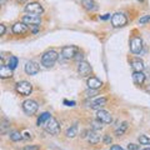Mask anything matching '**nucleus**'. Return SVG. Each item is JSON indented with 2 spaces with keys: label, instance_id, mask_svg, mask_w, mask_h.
Segmentation results:
<instances>
[{
  "label": "nucleus",
  "instance_id": "f257e3e1",
  "mask_svg": "<svg viewBox=\"0 0 150 150\" xmlns=\"http://www.w3.org/2000/svg\"><path fill=\"white\" fill-rule=\"evenodd\" d=\"M58 58H59V55L55 50L45 51V53L43 54V56H41V65H44L45 68H51L56 63Z\"/></svg>",
  "mask_w": 150,
  "mask_h": 150
},
{
  "label": "nucleus",
  "instance_id": "f03ea898",
  "mask_svg": "<svg viewBox=\"0 0 150 150\" xmlns=\"http://www.w3.org/2000/svg\"><path fill=\"white\" fill-rule=\"evenodd\" d=\"M44 128H45L46 133H49L51 135H58L60 133V125L58 123V120H56L55 118H53V116L45 123Z\"/></svg>",
  "mask_w": 150,
  "mask_h": 150
},
{
  "label": "nucleus",
  "instance_id": "7ed1b4c3",
  "mask_svg": "<svg viewBox=\"0 0 150 150\" xmlns=\"http://www.w3.org/2000/svg\"><path fill=\"white\" fill-rule=\"evenodd\" d=\"M39 109V105L38 103L33 99H26L24 103H23V110L26 115H34L35 112Z\"/></svg>",
  "mask_w": 150,
  "mask_h": 150
},
{
  "label": "nucleus",
  "instance_id": "20e7f679",
  "mask_svg": "<svg viewBox=\"0 0 150 150\" xmlns=\"http://www.w3.org/2000/svg\"><path fill=\"white\" fill-rule=\"evenodd\" d=\"M16 91L20 94V95L23 96H28V95H30V93L33 91V85L29 83V81H26V80H23V81H19L16 84Z\"/></svg>",
  "mask_w": 150,
  "mask_h": 150
},
{
  "label": "nucleus",
  "instance_id": "39448f33",
  "mask_svg": "<svg viewBox=\"0 0 150 150\" xmlns=\"http://www.w3.org/2000/svg\"><path fill=\"white\" fill-rule=\"evenodd\" d=\"M21 20L28 26H40L41 18L39 15H35V14H28V15L23 16Z\"/></svg>",
  "mask_w": 150,
  "mask_h": 150
},
{
  "label": "nucleus",
  "instance_id": "423d86ee",
  "mask_svg": "<svg viewBox=\"0 0 150 150\" xmlns=\"http://www.w3.org/2000/svg\"><path fill=\"white\" fill-rule=\"evenodd\" d=\"M128 23V18H126L123 13H115L114 15L111 16V25L114 28H120L126 25Z\"/></svg>",
  "mask_w": 150,
  "mask_h": 150
},
{
  "label": "nucleus",
  "instance_id": "0eeeda50",
  "mask_svg": "<svg viewBox=\"0 0 150 150\" xmlns=\"http://www.w3.org/2000/svg\"><path fill=\"white\" fill-rule=\"evenodd\" d=\"M78 53H79V48L75 45H68L62 49V55L64 59H73L78 55Z\"/></svg>",
  "mask_w": 150,
  "mask_h": 150
},
{
  "label": "nucleus",
  "instance_id": "6e6552de",
  "mask_svg": "<svg viewBox=\"0 0 150 150\" xmlns=\"http://www.w3.org/2000/svg\"><path fill=\"white\" fill-rule=\"evenodd\" d=\"M143 50V40L142 38L134 36L130 39V51L133 54H140Z\"/></svg>",
  "mask_w": 150,
  "mask_h": 150
},
{
  "label": "nucleus",
  "instance_id": "1a4fd4ad",
  "mask_svg": "<svg viewBox=\"0 0 150 150\" xmlns=\"http://www.w3.org/2000/svg\"><path fill=\"white\" fill-rule=\"evenodd\" d=\"M25 11L29 13V14L40 15V14L44 13V9H43V6L40 5V3L33 1V3H29V4H26V5H25Z\"/></svg>",
  "mask_w": 150,
  "mask_h": 150
},
{
  "label": "nucleus",
  "instance_id": "9d476101",
  "mask_svg": "<svg viewBox=\"0 0 150 150\" xmlns=\"http://www.w3.org/2000/svg\"><path fill=\"white\" fill-rule=\"evenodd\" d=\"M78 73L80 76L83 78H88L89 75H90L91 73V67H90V64H89L88 62H80L78 64Z\"/></svg>",
  "mask_w": 150,
  "mask_h": 150
},
{
  "label": "nucleus",
  "instance_id": "9b49d317",
  "mask_svg": "<svg viewBox=\"0 0 150 150\" xmlns=\"http://www.w3.org/2000/svg\"><path fill=\"white\" fill-rule=\"evenodd\" d=\"M24 70H25V73L28 75H35V74H38L40 71V67L34 62H26Z\"/></svg>",
  "mask_w": 150,
  "mask_h": 150
},
{
  "label": "nucleus",
  "instance_id": "f8f14e48",
  "mask_svg": "<svg viewBox=\"0 0 150 150\" xmlns=\"http://www.w3.org/2000/svg\"><path fill=\"white\" fill-rule=\"evenodd\" d=\"M96 119H99L101 123H104V124H110L111 121H112V118H111V115H110V112L109 111H106V110H98L96 112Z\"/></svg>",
  "mask_w": 150,
  "mask_h": 150
},
{
  "label": "nucleus",
  "instance_id": "ddd939ff",
  "mask_svg": "<svg viewBox=\"0 0 150 150\" xmlns=\"http://www.w3.org/2000/svg\"><path fill=\"white\" fill-rule=\"evenodd\" d=\"M13 33L16 35H24L28 33V25L24 23H16V24L13 25Z\"/></svg>",
  "mask_w": 150,
  "mask_h": 150
},
{
  "label": "nucleus",
  "instance_id": "4468645a",
  "mask_svg": "<svg viewBox=\"0 0 150 150\" xmlns=\"http://www.w3.org/2000/svg\"><path fill=\"white\" fill-rule=\"evenodd\" d=\"M88 86L93 89V90H98V89H100L103 86V81L95 76H90L88 79Z\"/></svg>",
  "mask_w": 150,
  "mask_h": 150
},
{
  "label": "nucleus",
  "instance_id": "2eb2a0df",
  "mask_svg": "<svg viewBox=\"0 0 150 150\" xmlns=\"http://www.w3.org/2000/svg\"><path fill=\"white\" fill-rule=\"evenodd\" d=\"M0 76H1L3 79L11 78L13 76V69L9 68L8 64L1 63V67H0Z\"/></svg>",
  "mask_w": 150,
  "mask_h": 150
},
{
  "label": "nucleus",
  "instance_id": "dca6fc26",
  "mask_svg": "<svg viewBox=\"0 0 150 150\" xmlns=\"http://www.w3.org/2000/svg\"><path fill=\"white\" fill-rule=\"evenodd\" d=\"M108 99L106 98H98V99H95L94 101L90 103V108L91 109H96V110H100L103 106H105Z\"/></svg>",
  "mask_w": 150,
  "mask_h": 150
},
{
  "label": "nucleus",
  "instance_id": "f3484780",
  "mask_svg": "<svg viewBox=\"0 0 150 150\" xmlns=\"http://www.w3.org/2000/svg\"><path fill=\"white\" fill-rule=\"evenodd\" d=\"M88 140H89V143L90 144H98L100 142V135L98 134V131L96 130H90L88 133Z\"/></svg>",
  "mask_w": 150,
  "mask_h": 150
},
{
  "label": "nucleus",
  "instance_id": "a211bd4d",
  "mask_svg": "<svg viewBox=\"0 0 150 150\" xmlns=\"http://www.w3.org/2000/svg\"><path fill=\"white\" fill-rule=\"evenodd\" d=\"M131 68H133L134 71H143L145 65H144V62L140 59H133L131 60Z\"/></svg>",
  "mask_w": 150,
  "mask_h": 150
},
{
  "label": "nucleus",
  "instance_id": "6ab92c4d",
  "mask_svg": "<svg viewBox=\"0 0 150 150\" xmlns=\"http://www.w3.org/2000/svg\"><path fill=\"white\" fill-rule=\"evenodd\" d=\"M133 80L138 85H143L145 81V75L143 71H134L133 73Z\"/></svg>",
  "mask_w": 150,
  "mask_h": 150
},
{
  "label": "nucleus",
  "instance_id": "aec40b11",
  "mask_svg": "<svg viewBox=\"0 0 150 150\" xmlns=\"http://www.w3.org/2000/svg\"><path fill=\"white\" fill-rule=\"evenodd\" d=\"M51 118V114L50 112H48V111H45V112H43L39 118H38V121H36V124H38V126H40V125H45V123L48 121L49 119Z\"/></svg>",
  "mask_w": 150,
  "mask_h": 150
},
{
  "label": "nucleus",
  "instance_id": "412c9836",
  "mask_svg": "<svg viewBox=\"0 0 150 150\" xmlns=\"http://www.w3.org/2000/svg\"><path fill=\"white\" fill-rule=\"evenodd\" d=\"M83 5L89 11H93V10H95V9H96V4H95L94 0H84Z\"/></svg>",
  "mask_w": 150,
  "mask_h": 150
},
{
  "label": "nucleus",
  "instance_id": "4be33fe9",
  "mask_svg": "<svg viewBox=\"0 0 150 150\" xmlns=\"http://www.w3.org/2000/svg\"><path fill=\"white\" fill-rule=\"evenodd\" d=\"M65 135H67L68 138H75L78 135V126L76 125H71L70 128H68Z\"/></svg>",
  "mask_w": 150,
  "mask_h": 150
},
{
  "label": "nucleus",
  "instance_id": "5701e85b",
  "mask_svg": "<svg viewBox=\"0 0 150 150\" xmlns=\"http://www.w3.org/2000/svg\"><path fill=\"white\" fill-rule=\"evenodd\" d=\"M128 125H129V124L126 123V121L121 123V125L115 130V135H116V137H121V135H124L125 131H126V129H128Z\"/></svg>",
  "mask_w": 150,
  "mask_h": 150
},
{
  "label": "nucleus",
  "instance_id": "b1692460",
  "mask_svg": "<svg viewBox=\"0 0 150 150\" xmlns=\"http://www.w3.org/2000/svg\"><path fill=\"white\" fill-rule=\"evenodd\" d=\"M9 138H10L11 142H20L23 139V134L20 131H11V133L9 134Z\"/></svg>",
  "mask_w": 150,
  "mask_h": 150
},
{
  "label": "nucleus",
  "instance_id": "393cba45",
  "mask_svg": "<svg viewBox=\"0 0 150 150\" xmlns=\"http://www.w3.org/2000/svg\"><path fill=\"white\" fill-rule=\"evenodd\" d=\"M8 65H9V68H11L13 70L15 69L18 67V58L16 56H10V59H9V62H8Z\"/></svg>",
  "mask_w": 150,
  "mask_h": 150
},
{
  "label": "nucleus",
  "instance_id": "a878e982",
  "mask_svg": "<svg viewBox=\"0 0 150 150\" xmlns=\"http://www.w3.org/2000/svg\"><path fill=\"white\" fill-rule=\"evenodd\" d=\"M103 123H101V121L99 120V119H96V120H94L93 121V130H101L103 129V125H101Z\"/></svg>",
  "mask_w": 150,
  "mask_h": 150
},
{
  "label": "nucleus",
  "instance_id": "bb28decb",
  "mask_svg": "<svg viewBox=\"0 0 150 150\" xmlns=\"http://www.w3.org/2000/svg\"><path fill=\"white\" fill-rule=\"evenodd\" d=\"M148 23H150V15H143L142 18L139 19V24H140V25L148 24Z\"/></svg>",
  "mask_w": 150,
  "mask_h": 150
},
{
  "label": "nucleus",
  "instance_id": "cd10ccee",
  "mask_svg": "<svg viewBox=\"0 0 150 150\" xmlns=\"http://www.w3.org/2000/svg\"><path fill=\"white\" fill-rule=\"evenodd\" d=\"M8 128H10V123H9L8 120L4 119V120H3V123H1V133H3V134L5 133Z\"/></svg>",
  "mask_w": 150,
  "mask_h": 150
},
{
  "label": "nucleus",
  "instance_id": "c85d7f7f",
  "mask_svg": "<svg viewBox=\"0 0 150 150\" xmlns=\"http://www.w3.org/2000/svg\"><path fill=\"white\" fill-rule=\"evenodd\" d=\"M139 143L140 144H150V139L146 135H140L139 137Z\"/></svg>",
  "mask_w": 150,
  "mask_h": 150
},
{
  "label": "nucleus",
  "instance_id": "c756f323",
  "mask_svg": "<svg viewBox=\"0 0 150 150\" xmlns=\"http://www.w3.org/2000/svg\"><path fill=\"white\" fill-rule=\"evenodd\" d=\"M24 150H40V145H26Z\"/></svg>",
  "mask_w": 150,
  "mask_h": 150
},
{
  "label": "nucleus",
  "instance_id": "7c9ffc66",
  "mask_svg": "<svg viewBox=\"0 0 150 150\" xmlns=\"http://www.w3.org/2000/svg\"><path fill=\"white\" fill-rule=\"evenodd\" d=\"M111 142H112V139L109 137V135H105V137H104V143L106 145H109V144H111Z\"/></svg>",
  "mask_w": 150,
  "mask_h": 150
},
{
  "label": "nucleus",
  "instance_id": "2f4dec72",
  "mask_svg": "<svg viewBox=\"0 0 150 150\" xmlns=\"http://www.w3.org/2000/svg\"><path fill=\"white\" fill-rule=\"evenodd\" d=\"M128 150H139V146L135 144H129L128 145Z\"/></svg>",
  "mask_w": 150,
  "mask_h": 150
},
{
  "label": "nucleus",
  "instance_id": "473e14b6",
  "mask_svg": "<svg viewBox=\"0 0 150 150\" xmlns=\"http://www.w3.org/2000/svg\"><path fill=\"white\" fill-rule=\"evenodd\" d=\"M110 150H125L120 146V145H112V146H110Z\"/></svg>",
  "mask_w": 150,
  "mask_h": 150
},
{
  "label": "nucleus",
  "instance_id": "72a5a7b5",
  "mask_svg": "<svg viewBox=\"0 0 150 150\" xmlns=\"http://www.w3.org/2000/svg\"><path fill=\"white\" fill-rule=\"evenodd\" d=\"M5 25H4V24H1V25H0V35H4V34H5Z\"/></svg>",
  "mask_w": 150,
  "mask_h": 150
},
{
  "label": "nucleus",
  "instance_id": "f704fd0d",
  "mask_svg": "<svg viewBox=\"0 0 150 150\" xmlns=\"http://www.w3.org/2000/svg\"><path fill=\"white\" fill-rule=\"evenodd\" d=\"M64 104H67L68 106H74V105H75V101H68V100H64Z\"/></svg>",
  "mask_w": 150,
  "mask_h": 150
},
{
  "label": "nucleus",
  "instance_id": "c9c22d12",
  "mask_svg": "<svg viewBox=\"0 0 150 150\" xmlns=\"http://www.w3.org/2000/svg\"><path fill=\"white\" fill-rule=\"evenodd\" d=\"M109 18H110V14H105L104 16H101L103 20H106V19H109Z\"/></svg>",
  "mask_w": 150,
  "mask_h": 150
},
{
  "label": "nucleus",
  "instance_id": "e433bc0d",
  "mask_svg": "<svg viewBox=\"0 0 150 150\" xmlns=\"http://www.w3.org/2000/svg\"><path fill=\"white\" fill-rule=\"evenodd\" d=\"M16 1H18L19 4H24V3L26 1V0H16Z\"/></svg>",
  "mask_w": 150,
  "mask_h": 150
},
{
  "label": "nucleus",
  "instance_id": "4c0bfd02",
  "mask_svg": "<svg viewBox=\"0 0 150 150\" xmlns=\"http://www.w3.org/2000/svg\"><path fill=\"white\" fill-rule=\"evenodd\" d=\"M140 150H150V148H145V149H140Z\"/></svg>",
  "mask_w": 150,
  "mask_h": 150
},
{
  "label": "nucleus",
  "instance_id": "58836bf2",
  "mask_svg": "<svg viewBox=\"0 0 150 150\" xmlns=\"http://www.w3.org/2000/svg\"><path fill=\"white\" fill-rule=\"evenodd\" d=\"M139 1H143V0H139Z\"/></svg>",
  "mask_w": 150,
  "mask_h": 150
}]
</instances>
